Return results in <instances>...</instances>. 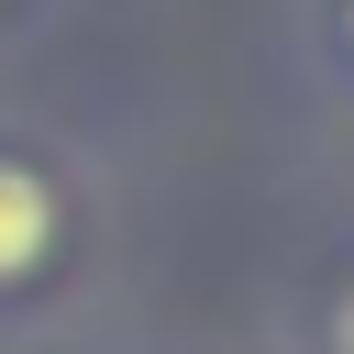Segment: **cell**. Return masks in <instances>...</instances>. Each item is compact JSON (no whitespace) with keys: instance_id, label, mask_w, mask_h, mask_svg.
I'll use <instances>...</instances> for the list:
<instances>
[{"instance_id":"6da1fadb","label":"cell","mask_w":354,"mask_h":354,"mask_svg":"<svg viewBox=\"0 0 354 354\" xmlns=\"http://www.w3.org/2000/svg\"><path fill=\"white\" fill-rule=\"evenodd\" d=\"M44 254H55V188H44L33 166H11V155H0V288H11V277H33Z\"/></svg>"},{"instance_id":"7a4b0ae2","label":"cell","mask_w":354,"mask_h":354,"mask_svg":"<svg viewBox=\"0 0 354 354\" xmlns=\"http://www.w3.org/2000/svg\"><path fill=\"white\" fill-rule=\"evenodd\" d=\"M332 354H354V299H343V321H332Z\"/></svg>"},{"instance_id":"3957f363","label":"cell","mask_w":354,"mask_h":354,"mask_svg":"<svg viewBox=\"0 0 354 354\" xmlns=\"http://www.w3.org/2000/svg\"><path fill=\"white\" fill-rule=\"evenodd\" d=\"M343 44H354V0H343Z\"/></svg>"}]
</instances>
